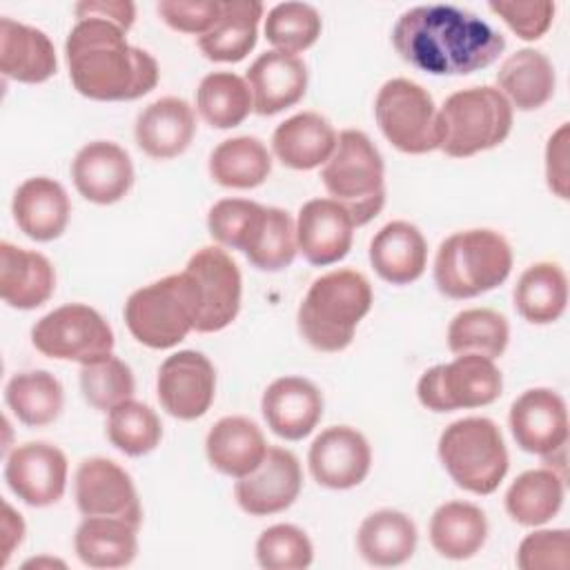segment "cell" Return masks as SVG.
<instances>
[{
	"instance_id": "cell-31",
	"label": "cell",
	"mask_w": 570,
	"mask_h": 570,
	"mask_svg": "<svg viewBox=\"0 0 570 570\" xmlns=\"http://www.w3.org/2000/svg\"><path fill=\"white\" fill-rule=\"evenodd\" d=\"M416 525L401 510H376L367 514L356 532L361 557L376 568L405 563L416 550Z\"/></svg>"
},
{
	"instance_id": "cell-41",
	"label": "cell",
	"mask_w": 570,
	"mask_h": 570,
	"mask_svg": "<svg viewBox=\"0 0 570 570\" xmlns=\"http://www.w3.org/2000/svg\"><path fill=\"white\" fill-rule=\"evenodd\" d=\"M107 439L127 456H142L163 439L158 414L134 399H127L107 412Z\"/></svg>"
},
{
	"instance_id": "cell-8",
	"label": "cell",
	"mask_w": 570,
	"mask_h": 570,
	"mask_svg": "<svg viewBox=\"0 0 570 570\" xmlns=\"http://www.w3.org/2000/svg\"><path fill=\"white\" fill-rule=\"evenodd\" d=\"M441 145L452 158H468L501 145L512 129V107L497 87H468L439 109Z\"/></svg>"
},
{
	"instance_id": "cell-5",
	"label": "cell",
	"mask_w": 570,
	"mask_h": 570,
	"mask_svg": "<svg viewBox=\"0 0 570 570\" xmlns=\"http://www.w3.org/2000/svg\"><path fill=\"white\" fill-rule=\"evenodd\" d=\"M198 312V285L191 274L180 272L136 289L125 303V323L138 343L169 350L194 330Z\"/></svg>"
},
{
	"instance_id": "cell-44",
	"label": "cell",
	"mask_w": 570,
	"mask_h": 570,
	"mask_svg": "<svg viewBox=\"0 0 570 570\" xmlns=\"http://www.w3.org/2000/svg\"><path fill=\"white\" fill-rule=\"evenodd\" d=\"M80 390L91 407L109 412L134 396L136 381L131 367L111 354L102 361L80 365Z\"/></svg>"
},
{
	"instance_id": "cell-47",
	"label": "cell",
	"mask_w": 570,
	"mask_h": 570,
	"mask_svg": "<svg viewBox=\"0 0 570 570\" xmlns=\"http://www.w3.org/2000/svg\"><path fill=\"white\" fill-rule=\"evenodd\" d=\"M521 570H568L570 566V532L566 528L530 532L517 550Z\"/></svg>"
},
{
	"instance_id": "cell-45",
	"label": "cell",
	"mask_w": 570,
	"mask_h": 570,
	"mask_svg": "<svg viewBox=\"0 0 570 570\" xmlns=\"http://www.w3.org/2000/svg\"><path fill=\"white\" fill-rule=\"evenodd\" d=\"M312 559L309 537L292 523L269 525L256 541V561L265 570H303L312 566Z\"/></svg>"
},
{
	"instance_id": "cell-10",
	"label": "cell",
	"mask_w": 570,
	"mask_h": 570,
	"mask_svg": "<svg viewBox=\"0 0 570 570\" xmlns=\"http://www.w3.org/2000/svg\"><path fill=\"white\" fill-rule=\"evenodd\" d=\"M503 376L492 358L459 354L454 361L425 370L416 383V396L432 412H452L490 405L501 396Z\"/></svg>"
},
{
	"instance_id": "cell-3",
	"label": "cell",
	"mask_w": 570,
	"mask_h": 570,
	"mask_svg": "<svg viewBox=\"0 0 570 570\" xmlns=\"http://www.w3.org/2000/svg\"><path fill=\"white\" fill-rule=\"evenodd\" d=\"M370 307V281L356 269H332L309 285L296 316L298 332L318 352H341Z\"/></svg>"
},
{
	"instance_id": "cell-13",
	"label": "cell",
	"mask_w": 570,
	"mask_h": 570,
	"mask_svg": "<svg viewBox=\"0 0 570 570\" xmlns=\"http://www.w3.org/2000/svg\"><path fill=\"white\" fill-rule=\"evenodd\" d=\"M76 505L82 517H116L140 528L142 508L131 476L116 461L94 456L80 461L73 476Z\"/></svg>"
},
{
	"instance_id": "cell-14",
	"label": "cell",
	"mask_w": 570,
	"mask_h": 570,
	"mask_svg": "<svg viewBox=\"0 0 570 570\" xmlns=\"http://www.w3.org/2000/svg\"><path fill=\"white\" fill-rule=\"evenodd\" d=\"M156 394L167 414L180 421L203 416L216 394V370L196 350H180L167 356L158 370Z\"/></svg>"
},
{
	"instance_id": "cell-21",
	"label": "cell",
	"mask_w": 570,
	"mask_h": 570,
	"mask_svg": "<svg viewBox=\"0 0 570 570\" xmlns=\"http://www.w3.org/2000/svg\"><path fill=\"white\" fill-rule=\"evenodd\" d=\"M71 178L82 198L96 205H111L134 185V165L120 145L94 140L76 154Z\"/></svg>"
},
{
	"instance_id": "cell-2",
	"label": "cell",
	"mask_w": 570,
	"mask_h": 570,
	"mask_svg": "<svg viewBox=\"0 0 570 570\" xmlns=\"http://www.w3.org/2000/svg\"><path fill=\"white\" fill-rule=\"evenodd\" d=\"M127 31L102 18L76 20L65 58L71 85L91 100H136L158 85L156 58L127 42Z\"/></svg>"
},
{
	"instance_id": "cell-48",
	"label": "cell",
	"mask_w": 570,
	"mask_h": 570,
	"mask_svg": "<svg viewBox=\"0 0 570 570\" xmlns=\"http://www.w3.org/2000/svg\"><path fill=\"white\" fill-rule=\"evenodd\" d=\"M158 16L176 31L196 33L198 38L207 33L220 18V0H160L156 4Z\"/></svg>"
},
{
	"instance_id": "cell-50",
	"label": "cell",
	"mask_w": 570,
	"mask_h": 570,
	"mask_svg": "<svg viewBox=\"0 0 570 570\" xmlns=\"http://www.w3.org/2000/svg\"><path fill=\"white\" fill-rule=\"evenodd\" d=\"M546 180L554 196L568 198V122L548 138L546 145Z\"/></svg>"
},
{
	"instance_id": "cell-17",
	"label": "cell",
	"mask_w": 570,
	"mask_h": 570,
	"mask_svg": "<svg viewBox=\"0 0 570 570\" xmlns=\"http://www.w3.org/2000/svg\"><path fill=\"white\" fill-rule=\"evenodd\" d=\"M301 485L298 459L289 450L272 445L258 468L236 481L234 497L247 514L267 517L287 510L296 501Z\"/></svg>"
},
{
	"instance_id": "cell-24",
	"label": "cell",
	"mask_w": 570,
	"mask_h": 570,
	"mask_svg": "<svg viewBox=\"0 0 570 570\" xmlns=\"http://www.w3.org/2000/svg\"><path fill=\"white\" fill-rule=\"evenodd\" d=\"M11 212L18 229L24 236L38 243H47L65 232L71 214V203L58 180L47 176H33L16 189Z\"/></svg>"
},
{
	"instance_id": "cell-9",
	"label": "cell",
	"mask_w": 570,
	"mask_h": 570,
	"mask_svg": "<svg viewBox=\"0 0 570 570\" xmlns=\"http://www.w3.org/2000/svg\"><path fill=\"white\" fill-rule=\"evenodd\" d=\"M376 125L403 154H428L439 149V109L419 82L392 78L383 82L374 100Z\"/></svg>"
},
{
	"instance_id": "cell-16",
	"label": "cell",
	"mask_w": 570,
	"mask_h": 570,
	"mask_svg": "<svg viewBox=\"0 0 570 570\" xmlns=\"http://www.w3.org/2000/svg\"><path fill=\"white\" fill-rule=\"evenodd\" d=\"M510 432L523 452L550 456L568 443V407L548 387L525 390L510 405Z\"/></svg>"
},
{
	"instance_id": "cell-20",
	"label": "cell",
	"mask_w": 570,
	"mask_h": 570,
	"mask_svg": "<svg viewBox=\"0 0 570 570\" xmlns=\"http://www.w3.org/2000/svg\"><path fill=\"white\" fill-rule=\"evenodd\" d=\"M261 412L276 436L301 441L323 416V394L303 376H281L263 392Z\"/></svg>"
},
{
	"instance_id": "cell-34",
	"label": "cell",
	"mask_w": 570,
	"mask_h": 570,
	"mask_svg": "<svg viewBox=\"0 0 570 570\" xmlns=\"http://www.w3.org/2000/svg\"><path fill=\"white\" fill-rule=\"evenodd\" d=\"M488 537L485 512L468 501L441 503L430 519L432 548L454 561L474 557Z\"/></svg>"
},
{
	"instance_id": "cell-43",
	"label": "cell",
	"mask_w": 570,
	"mask_h": 570,
	"mask_svg": "<svg viewBox=\"0 0 570 570\" xmlns=\"http://www.w3.org/2000/svg\"><path fill=\"white\" fill-rule=\"evenodd\" d=\"M318 11L307 2H281L267 11L265 38L276 51L298 53L312 47L321 36Z\"/></svg>"
},
{
	"instance_id": "cell-37",
	"label": "cell",
	"mask_w": 570,
	"mask_h": 570,
	"mask_svg": "<svg viewBox=\"0 0 570 570\" xmlns=\"http://www.w3.org/2000/svg\"><path fill=\"white\" fill-rule=\"evenodd\" d=\"M272 156L256 136H236L218 142L209 156V176L234 189H252L267 180Z\"/></svg>"
},
{
	"instance_id": "cell-39",
	"label": "cell",
	"mask_w": 570,
	"mask_h": 570,
	"mask_svg": "<svg viewBox=\"0 0 570 570\" xmlns=\"http://www.w3.org/2000/svg\"><path fill=\"white\" fill-rule=\"evenodd\" d=\"M196 109L207 125L232 129L254 109L252 89L245 78L232 71H212L196 89Z\"/></svg>"
},
{
	"instance_id": "cell-26",
	"label": "cell",
	"mask_w": 570,
	"mask_h": 570,
	"mask_svg": "<svg viewBox=\"0 0 570 570\" xmlns=\"http://www.w3.org/2000/svg\"><path fill=\"white\" fill-rule=\"evenodd\" d=\"M56 289V272L40 252L0 243V296L9 307L36 309Z\"/></svg>"
},
{
	"instance_id": "cell-36",
	"label": "cell",
	"mask_w": 570,
	"mask_h": 570,
	"mask_svg": "<svg viewBox=\"0 0 570 570\" xmlns=\"http://www.w3.org/2000/svg\"><path fill=\"white\" fill-rule=\"evenodd\" d=\"M563 494L566 476L552 468L525 470L505 492V512L521 525H543L561 510Z\"/></svg>"
},
{
	"instance_id": "cell-46",
	"label": "cell",
	"mask_w": 570,
	"mask_h": 570,
	"mask_svg": "<svg viewBox=\"0 0 570 570\" xmlns=\"http://www.w3.org/2000/svg\"><path fill=\"white\" fill-rule=\"evenodd\" d=\"M263 212H265V205H258L254 200L223 198L214 203L207 214L209 236L220 247L245 252L258 227Z\"/></svg>"
},
{
	"instance_id": "cell-12",
	"label": "cell",
	"mask_w": 570,
	"mask_h": 570,
	"mask_svg": "<svg viewBox=\"0 0 570 570\" xmlns=\"http://www.w3.org/2000/svg\"><path fill=\"white\" fill-rule=\"evenodd\" d=\"M185 272L191 274L200 294L194 330L200 334L225 330L240 309L243 281L234 258L220 245H205L191 254Z\"/></svg>"
},
{
	"instance_id": "cell-18",
	"label": "cell",
	"mask_w": 570,
	"mask_h": 570,
	"mask_svg": "<svg viewBox=\"0 0 570 570\" xmlns=\"http://www.w3.org/2000/svg\"><path fill=\"white\" fill-rule=\"evenodd\" d=\"M307 463L318 485L330 490H350L367 476L372 450L356 428L332 425L312 441Z\"/></svg>"
},
{
	"instance_id": "cell-23",
	"label": "cell",
	"mask_w": 570,
	"mask_h": 570,
	"mask_svg": "<svg viewBox=\"0 0 570 570\" xmlns=\"http://www.w3.org/2000/svg\"><path fill=\"white\" fill-rule=\"evenodd\" d=\"M196 134V114L187 100L165 96L149 102L136 118V145L156 160L180 156Z\"/></svg>"
},
{
	"instance_id": "cell-32",
	"label": "cell",
	"mask_w": 570,
	"mask_h": 570,
	"mask_svg": "<svg viewBox=\"0 0 570 570\" xmlns=\"http://www.w3.org/2000/svg\"><path fill=\"white\" fill-rule=\"evenodd\" d=\"M138 528L116 517H85L73 534L78 559L89 568H122L138 552Z\"/></svg>"
},
{
	"instance_id": "cell-11",
	"label": "cell",
	"mask_w": 570,
	"mask_h": 570,
	"mask_svg": "<svg viewBox=\"0 0 570 570\" xmlns=\"http://www.w3.org/2000/svg\"><path fill=\"white\" fill-rule=\"evenodd\" d=\"M31 343L49 358L87 365L111 356L114 332L94 307L67 303L31 327Z\"/></svg>"
},
{
	"instance_id": "cell-4",
	"label": "cell",
	"mask_w": 570,
	"mask_h": 570,
	"mask_svg": "<svg viewBox=\"0 0 570 570\" xmlns=\"http://www.w3.org/2000/svg\"><path fill=\"white\" fill-rule=\"evenodd\" d=\"M512 272V249L494 229H465L448 236L434 258V283L448 298H474L499 287Z\"/></svg>"
},
{
	"instance_id": "cell-38",
	"label": "cell",
	"mask_w": 570,
	"mask_h": 570,
	"mask_svg": "<svg viewBox=\"0 0 570 570\" xmlns=\"http://www.w3.org/2000/svg\"><path fill=\"white\" fill-rule=\"evenodd\" d=\"M4 401L20 423L42 428L58 419L65 394L60 381L47 370H27L9 379Z\"/></svg>"
},
{
	"instance_id": "cell-19",
	"label": "cell",
	"mask_w": 570,
	"mask_h": 570,
	"mask_svg": "<svg viewBox=\"0 0 570 570\" xmlns=\"http://www.w3.org/2000/svg\"><path fill=\"white\" fill-rule=\"evenodd\" d=\"M354 227L343 205L332 198H312L301 207L296 218L298 252L316 267L338 263L352 247Z\"/></svg>"
},
{
	"instance_id": "cell-6",
	"label": "cell",
	"mask_w": 570,
	"mask_h": 570,
	"mask_svg": "<svg viewBox=\"0 0 570 570\" xmlns=\"http://www.w3.org/2000/svg\"><path fill=\"white\" fill-rule=\"evenodd\" d=\"M332 200L343 205L354 225L370 223L385 205V167L381 151L358 129H343L321 169Z\"/></svg>"
},
{
	"instance_id": "cell-15",
	"label": "cell",
	"mask_w": 570,
	"mask_h": 570,
	"mask_svg": "<svg viewBox=\"0 0 570 570\" xmlns=\"http://www.w3.org/2000/svg\"><path fill=\"white\" fill-rule=\"evenodd\" d=\"M9 490L33 508L56 503L67 485V456L60 448L45 441L16 445L4 463Z\"/></svg>"
},
{
	"instance_id": "cell-25",
	"label": "cell",
	"mask_w": 570,
	"mask_h": 570,
	"mask_svg": "<svg viewBox=\"0 0 570 570\" xmlns=\"http://www.w3.org/2000/svg\"><path fill=\"white\" fill-rule=\"evenodd\" d=\"M58 69V58L49 36L13 18L0 20V71L4 78L38 85Z\"/></svg>"
},
{
	"instance_id": "cell-35",
	"label": "cell",
	"mask_w": 570,
	"mask_h": 570,
	"mask_svg": "<svg viewBox=\"0 0 570 570\" xmlns=\"http://www.w3.org/2000/svg\"><path fill=\"white\" fill-rule=\"evenodd\" d=\"M512 298L517 312L528 323H554L561 318L568 305V276L561 265L539 261L519 276Z\"/></svg>"
},
{
	"instance_id": "cell-40",
	"label": "cell",
	"mask_w": 570,
	"mask_h": 570,
	"mask_svg": "<svg viewBox=\"0 0 570 570\" xmlns=\"http://www.w3.org/2000/svg\"><path fill=\"white\" fill-rule=\"evenodd\" d=\"M510 338V327L503 314L490 307H472L459 312L448 327V347L452 354H481L499 358Z\"/></svg>"
},
{
	"instance_id": "cell-30",
	"label": "cell",
	"mask_w": 570,
	"mask_h": 570,
	"mask_svg": "<svg viewBox=\"0 0 570 570\" xmlns=\"http://www.w3.org/2000/svg\"><path fill=\"white\" fill-rule=\"evenodd\" d=\"M497 85L512 109L517 107L521 111H534L552 98L557 76L550 58L543 51L525 47L510 53L501 62Z\"/></svg>"
},
{
	"instance_id": "cell-52",
	"label": "cell",
	"mask_w": 570,
	"mask_h": 570,
	"mask_svg": "<svg viewBox=\"0 0 570 570\" xmlns=\"http://www.w3.org/2000/svg\"><path fill=\"white\" fill-rule=\"evenodd\" d=\"M22 534H24L22 517L9 503H4L2 505V561H0L2 566H7L13 548L20 546Z\"/></svg>"
},
{
	"instance_id": "cell-7",
	"label": "cell",
	"mask_w": 570,
	"mask_h": 570,
	"mask_svg": "<svg viewBox=\"0 0 570 570\" xmlns=\"http://www.w3.org/2000/svg\"><path fill=\"white\" fill-rule=\"evenodd\" d=\"M439 459L452 481L472 494H492L510 465L503 434L485 416L450 423L439 436Z\"/></svg>"
},
{
	"instance_id": "cell-42",
	"label": "cell",
	"mask_w": 570,
	"mask_h": 570,
	"mask_svg": "<svg viewBox=\"0 0 570 570\" xmlns=\"http://www.w3.org/2000/svg\"><path fill=\"white\" fill-rule=\"evenodd\" d=\"M298 252L296 223L281 207H265L263 223L245 252L247 261L263 272H281L292 265Z\"/></svg>"
},
{
	"instance_id": "cell-51",
	"label": "cell",
	"mask_w": 570,
	"mask_h": 570,
	"mask_svg": "<svg viewBox=\"0 0 570 570\" xmlns=\"http://www.w3.org/2000/svg\"><path fill=\"white\" fill-rule=\"evenodd\" d=\"M78 20L85 18H102L116 22L120 29L129 31L136 18V7L129 0H82L73 7Z\"/></svg>"
},
{
	"instance_id": "cell-22",
	"label": "cell",
	"mask_w": 570,
	"mask_h": 570,
	"mask_svg": "<svg viewBox=\"0 0 570 570\" xmlns=\"http://www.w3.org/2000/svg\"><path fill=\"white\" fill-rule=\"evenodd\" d=\"M245 80L252 89L254 111L274 116L305 96L307 65L294 53L272 49L249 65Z\"/></svg>"
},
{
	"instance_id": "cell-27",
	"label": "cell",
	"mask_w": 570,
	"mask_h": 570,
	"mask_svg": "<svg viewBox=\"0 0 570 570\" xmlns=\"http://www.w3.org/2000/svg\"><path fill=\"white\" fill-rule=\"evenodd\" d=\"M338 134L316 111H301L283 120L272 134L274 156L289 169L307 171L325 165L336 147Z\"/></svg>"
},
{
	"instance_id": "cell-33",
	"label": "cell",
	"mask_w": 570,
	"mask_h": 570,
	"mask_svg": "<svg viewBox=\"0 0 570 570\" xmlns=\"http://www.w3.org/2000/svg\"><path fill=\"white\" fill-rule=\"evenodd\" d=\"M263 4L258 0H223L216 24L198 38L205 58L214 62H238L256 45Z\"/></svg>"
},
{
	"instance_id": "cell-29",
	"label": "cell",
	"mask_w": 570,
	"mask_h": 570,
	"mask_svg": "<svg viewBox=\"0 0 570 570\" xmlns=\"http://www.w3.org/2000/svg\"><path fill=\"white\" fill-rule=\"evenodd\" d=\"M267 448L261 428L245 416L218 419L205 439V452L212 468L234 479L254 472L265 459Z\"/></svg>"
},
{
	"instance_id": "cell-1",
	"label": "cell",
	"mask_w": 570,
	"mask_h": 570,
	"mask_svg": "<svg viewBox=\"0 0 570 570\" xmlns=\"http://www.w3.org/2000/svg\"><path fill=\"white\" fill-rule=\"evenodd\" d=\"M396 53L432 76H468L492 65L505 38L476 13L454 4H419L392 29Z\"/></svg>"
},
{
	"instance_id": "cell-49",
	"label": "cell",
	"mask_w": 570,
	"mask_h": 570,
	"mask_svg": "<svg viewBox=\"0 0 570 570\" xmlns=\"http://www.w3.org/2000/svg\"><path fill=\"white\" fill-rule=\"evenodd\" d=\"M492 13H497L521 40H539L552 24L554 2H490Z\"/></svg>"
},
{
	"instance_id": "cell-28",
	"label": "cell",
	"mask_w": 570,
	"mask_h": 570,
	"mask_svg": "<svg viewBox=\"0 0 570 570\" xmlns=\"http://www.w3.org/2000/svg\"><path fill=\"white\" fill-rule=\"evenodd\" d=\"M370 263L392 285L414 283L425 272L428 243L416 225L392 220L370 240Z\"/></svg>"
}]
</instances>
